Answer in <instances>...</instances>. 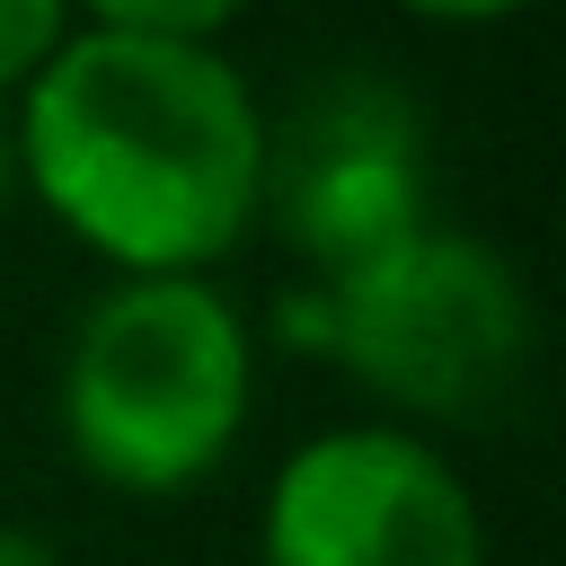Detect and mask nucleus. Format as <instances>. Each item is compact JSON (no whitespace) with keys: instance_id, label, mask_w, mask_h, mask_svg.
<instances>
[{"instance_id":"7","label":"nucleus","mask_w":566,"mask_h":566,"mask_svg":"<svg viewBox=\"0 0 566 566\" xmlns=\"http://www.w3.org/2000/svg\"><path fill=\"white\" fill-rule=\"evenodd\" d=\"M0 566H71L44 531H27V522H0Z\"/></svg>"},{"instance_id":"6","label":"nucleus","mask_w":566,"mask_h":566,"mask_svg":"<svg viewBox=\"0 0 566 566\" xmlns=\"http://www.w3.org/2000/svg\"><path fill=\"white\" fill-rule=\"evenodd\" d=\"M71 18H80V9H62V0H0V97H9V106H18V88L62 53Z\"/></svg>"},{"instance_id":"5","label":"nucleus","mask_w":566,"mask_h":566,"mask_svg":"<svg viewBox=\"0 0 566 566\" xmlns=\"http://www.w3.org/2000/svg\"><path fill=\"white\" fill-rule=\"evenodd\" d=\"M256 566H486V513L433 433L354 416L301 433L265 478Z\"/></svg>"},{"instance_id":"4","label":"nucleus","mask_w":566,"mask_h":566,"mask_svg":"<svg viewBox=\"0 0 566 566\" xmlns=\"http://www.w3.org/2000/svg\"><path fill=\"white\" fill-rule=\"evenodd\" d=\"M256 221L292 248L301 283H327L433 221V124L416 88L380 62L318 71L283 115H265V203Z\"/></svg>"},{"instance_id":"8","label":"nucleus","mask_w":566,"mask_h":566,"mask_svg":"<svg viewBox=\"0 0 566 566\" xmlns=\"http://www.w3.org/2000/svg\"><path fill=\"white\" fill-rule=\"evenodd\" d=\"M18 203V106L0 97V212Z\"/></svg>"},{"instance_id":"1","label":"nucleus","mask_w":566,"mask_h":566,"mask_svg":"<svg viewBox=\"0 0 566 566\" xmlns=\"http://www.w3.org/2000/svg\"><path fill=\"white\" fill-rule=\"evenodd\" d=\"M221 0H97L18 88V195L106 274H212L265 203V97Z\"/></svg>"},{"instance_id":"2","label":"nucleus","mask_w":566,"mask_h":566,"mask_svg":"<svg viewBox=\"0 0 566 566\" xmlns=\"http://www.w3.org/2000/svg\"><path fill=\"white\" fill-rule=\"evenodd\" d=\"M256 416V327L212 274H106L53 363L71 469L133 504H177L230 469Z\"/></svg>"},{"instance_id":"3","label":"nucleus","mask_w":566,"mask_h":566,"mask_svg":"<svg viewBox=\"0 0 566 566\" xmlns=\"http://www.w3.org/2000/svg\"><path fill=\"white\" fill-rule=\"evenodd\" d=\"M283 336L327 354L380 424L433 433V424H495L531 371L539 310L522 265L451 221H424L416 239L327 274L292 283Z\"/></svg>"}]
</instances>
